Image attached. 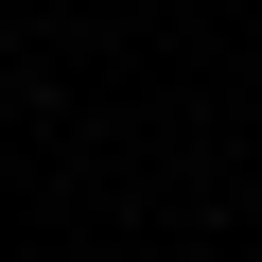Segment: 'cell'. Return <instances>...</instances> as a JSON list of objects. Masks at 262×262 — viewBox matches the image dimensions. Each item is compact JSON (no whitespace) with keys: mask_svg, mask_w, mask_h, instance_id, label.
Masks as SVG:
<instances>
[]
</instances>
